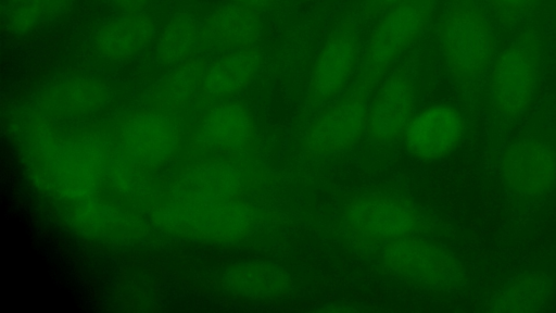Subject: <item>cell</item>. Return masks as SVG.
Wrapping results in <instances>:
<instances>
[{
	"label": "cell",
	"mask_w": 556,
	"mask_h": 313,
	"mask_svg": "<svg viewBox=\"0 0 556 313\" xmlns=\"http://www.w3.org/2000/svg\"><path fill=\"white\" fill-rule=\"evenodd\" d=\"M434 0H399L375 25L355 80L332 108L342 116L364 123L367 101L396 59L427 29Z\"/></svg>",
	"instance_id": "obj_1"
},
{
	"label": "cell",
	"mask_w": 556,
	"mask_h": 313,
	"mask_svg": "<svg viewBox=\"0 0 556 313\" xmlns=\"http://www.w3.org/2000/svg\"><path fill=\"white\" fill-rule=\"evenodd\" d=\"M263 218L257 206L240 198L205 200L186 195L161 205L153 214L154 222L166 233L211 243L241 241Z\"/></svg>",
	"instance_id": "obj_2"
},
{
	"label": "cell",
	"mask_w": 556,
	"mask_h": 313,
	"mask_svg": "<svg viewBox=\"0 0 556 313\" xmlns=\"http://www.w3.org/2000/svg\"><path fill=\"white\" fill-rule=\"evenodd\" d=\"M443 57L452 76L469 87L490 70L496 51L492 25L478 0H448L440 23Z\"/></svg>",
	"instance_id": "obj_3"
},
{
	"label": "cell",
	"mask_w": 556,
	"mask_h": 313,
	"mask_svg": "<svg viewBox=\"0 0 556 313\" xmlns=\"http://www.w3.org/2000/svg\"><path fill=\"white\" fill-rule=\"evenodd\" d=\"M341 227L355 248L367 251L403 237L419 235L426 230L427 222L409 199L370 192L357 196L345 204Z\"/></svg>",
	"instance_id": "obj_4"
},
{
	"label": "cell",
	"mask_w": 556,
	"mask_h": 313,
	"mask_svg": "<svg viewBox=\"0 0 556 313\" xmlns=\"http://www.w3.org/2000/svg\"><path fill=\"white\" fill-rule=\"evenodd\" d=\"M541 61V41L532 28L521 32L494 58L489 97L500 120L514 122L527 112L536 92Z\"/></svg>",
	"instance_id": "obj_5"
},
{
	"label": "cell",
	"mask_w": 556,
	"mask_h": 313,
	"mask_svg": "<svg viewBox=\"0 0 556 313\" xmlns=\"http://www.w3.org/2000/svg\"><path fill=\"white\" fill-rule=\"evenodd\" d=\"M498 174L513 208L528 212L556 188V148L544 139H516L503 150Z\"/></svg>",
	"instance_id": "obj_6"
},
{
	"label": "cell",
	"mask_w": 556,
	"mask_h": 313,
	"mask_svg": "<svg viewBox=\"0 0 556 313\" xmlns=\"http://www.w3.org/2000/svg\"><path fill=\"white\" fill-rule=\"evenodd\" d=\"M380 258L393 275L434 289L458 287L466 277L463 263L454 254L418 235L384 245Z\"/></svg>",
	"instance_id": "obj_7"
},
{
	"label": "cell",
	"mask_w": 556,
	"mask_h": 313,
	"mask_svg": "<svg viewBox=\"0 0 556 313\" xmlns=\"http://www.w3.org/2000/svg\"><path fill=\"white\" fill-rule=\"evenodd\" d=\"M40 158L52 188L73 200L93 196L104 176L105 155L92 140L47 141Z\"/></svg>",
	"instance_id": "obj_8"
},
{
	"label": "cell",
	"mask_w": 556,
	"mask_h": 313,
	"mask_svg": "<svg viewBox=\"0 0 556 313\" xmlns=\"http://www.w3.org/2000/svg\"><path fill=\"white\" fill-rule=\"evenodd\" d=\"M359 48V32L353 20H345L329 34L309 76L306 112H319L338 98L356 67Z\"/></svg>",
	"instance_id": "obj_9"
},
{
	"label": "cell",
	"mask_w": 556,
	"mask_h": 313,
	"mask_svg": "<svg viewBox=\"0 0 556 313\" xmlns=\"http://www.w3.org/2000/svg\"><path fill=\"white\" fill-rule=\"evenodd\" d=\"M414 116V82L410 72L403 65L383 79L368 104L364 132L376 143H393L403 139Z\"/></svg>",
	"instance_id": "obj_10"
},
{
	"label": "cell",
	"mask_w": 556,
	"mask_h": 313,
	"mask_svg": "<svg viewBox=\"0 0 556 313\" xmlns=\"http://www.w3.org/2000/svg\"><path fill=\"white\" fill-rule=\"evenodd\" d=\"M465 121L455 108L434 104L415 114L403 141L407 151L424 161H433L450 154L460 142Z\"/></svg>",
	"instance_id": "obj_11"
},
{
	"label": "cell",
	"mask_w": 556,
	"mask_h": 313,
	"mask_svg": "<svg viewBox=\"0 0 556 313\" xmlns=\"http://www.w3.org/2000/svg\"><path fill=\"white\" fill-rule=\"evenodd\" d=\"M266 180V171L257 162L214 161L191 170L180 195L205 200L239 199L249 189Z\"/></svg>",
	"instance_id": "obj_12"
},
{
	"label": "cell",
	"mask_w": 556,
	"mask_h": 313,
	"mask_svg": "<svg viewBox=\"0 0 556 313\" xmlns=\"http://www.w3.org/2000/svg\"><path fill=\"white\" fill-rule=\"evenodd\" d=\"M198 139L208 150L240 156L256 146V127L249 109L240 102L212 108L199 126Z\"/></svg>",
	"instance_id": "obj_13"
},
{
	"label": "cell",
	"mask_w": 556,
	"mask_h": 313,
	"mask_svg": "<svg viewBox=\"0 0 556 313\" xmlns=\"http://www.w3.org/2000/svg\"><path fill=\"white\" fill-rule=\"evenodd\" d=\"M121 137L130 159L150 165L168 160L179 143V130L174 121L167 114L154 111L129 118Z\"/></svg>",
	"instance_id": "obj_14"
},
{
	"label": "cell",
	"mask_w": 556,
	"mask_h": 313,
	"mask_svg": "<svg viewBox=\"0 0 556 313\" xmlns=\"http://www.w3.org/2000/svg\"><path fill=\"white\" fill-rule=\"evenodd\" d=\"M262 29V11L231 2L204 18L201 42L207 48L229 52L255 46Z\"/></svg>",
	"instance_id": "obj_15"
},
{
	"label": "cell",
	"mask_w": 556,
	"mask_h": 313,
	"mask_svg": "<svg viewBox=\"0 0 556 313\" xmlns=\"http://www.w3.org/2000/svg\"><path fill=\"white\" fill-rule=\"evenodd\" d=\"M110 98L108 86L92 77H71L47 87L37 99L46 113L79 117L102 109Z\"/></svg>",
	"instance_id": "obj_16"
},
{
	"label": "cell",
	"mask_w": 556,
	"mask_h": 313,
	"mask_svg": "<svg viewBox=\"0 0 556 313\" xmlns=\"http://www.w3.org/2000/svg\"><path fill=\"white\" fill-rule=\"evenodd\" d=\"M230 293L249 300H274L287 296L292 288L289 273L273 263L247 261L232 264L222 276Z\"/></svg>",
	"instance_id": "obj_17"
},
{
	"label": "cell",
	"mask_w": 556,
	"mask_h": 313,
	"mask_svg": "<svg viewBox=\"0 0 556 313\" xmlns=\"http://www.w3.org/2000/svg\"><path fill=\"white\" fill-rule=\"evenodd\" d=\"M154 33L155 23L149 14L142 11L124 13L97 30L93 46L102 58L123 61L147 48Z\"/></svg>",
	"instance_id": "obj_18"
},
{
	"label": "cell",
	"mask_w": 556,
	"mask_h": 313,
	"mask_svg": "<svg viewBox=\"0 0 556 313\" xmlns=\"http://www.w3.org/2000/svg\"><path fill=\"white\" fill-rule=\"evenodd\" d=\"M263 60L255 45L229 51L207 64L202 90L211 99H226L243 90L256 75Z\"/></svg>",
	"instance_id": "obj_19"
},
{
	"label": "cell",
	"mask_w": 556,
	"mask_h": 313,
	"mask_svg": "<svg viewBox=\"0 0 556 313\" xmlns=\"http://www.w3.org/2000/svg\"><path fill=\"white\" fill-rule=\"evenodd\" d=\"M70 215L75 228L94 237H134L142 228L139 218L128 210L92 196L77 200Z\"/></svg>",
	"instance_id": "obj_20"
},
{
	"label": "cell",
	"mask_w": 556,
	"mask_h": 313,
	"mask_svg": "<svg viewBox=\"0 0 556 313\" xmlns=\"http://www.w3.org/2000/svg\"><path fill=\"white\" fill-rule=\"evenodd\" d=\"M207 61L190 57L169 74L155 83L146 96L150 111L168 114L185 107L202 86Z\"/></svg>",
	"instance_id": "obj_21"
},
{
	"label": "cell",
	"mask_w": 556,
	"mask_h": 313,
	"mask_svg": "<svg viewBox=\"0 0 556 313\" xmlns=\"http://www.w3.org/2000/svg\"><path fill=\"white\" fill-rule=\"evenodd\" d=\"M553 278L543 271H527L507 280L489 300L486 310L496 313H529L549 301Z\"/></svg>",
	"instance_id": "obj_22"
},
{
	"label": "cell",
	"mask_w": 556,
	"mask_h": 313,
	"mask_svg": "<svg viewBox=\"0 0 556 313\" xmlns=\"http://www.w3.org/2000/svg\"><path fill=\"white\" fill-rule=\"evenodd\" d=\"M200 42L201 23L189 13H177L163 28L155 46V54L165 65L181 63L192 57Z\"/></svg>",
	"instance_id": "obj_23"
},
{
	"label": "cell",
	"mask_w": 556,
	"mask_h": 313,
	"mask_svg": "<svg viewBox=\"0 0 556 313\" xmlns=\"http://www.w3.org/2000/svg\"><path fill=\"white\" fill-rule=\"evenodd\" d=\"M45 20L39 0H1V22L5 30L23 35Z\"/></svg>",
	"instance_id": "obj_24"
},
{
	"label": "cell",
	"mask_w": 556,
	"mask_h": 313,
	"mask_svg": "<svg viewBox=\"0 0 556 313\" xmlns=\"http://www.w3.org/2000/svg\"><path fill=\"white\" fill-rule=\"evenodd\" d=\"M539 0H486L497 21L505 25H514L526 15Z\"/></svg>",
	"instance_id": "obj_25"
},
{
	"label": "cell",
	"mask_w": 556,
	"mask_h": 313,
	"mask_svg": "<svg viewBox=\"0 0 556 313\" xmlns=\"http://www.w3.org/2000/svg\"><path fill=\"white\" fill-rule=\"evenodd\" d=\"M74 0H39L45 20L64 15L72 8Z\"/></svg>",
	"instance_id": "obj_26"
},
{
	"label": "cell",
	"mask_w": 556,
	"mask_h": 313,
	"mask_svg": "<svg viewBox=\"0 0 556 313\" xmlns=\"http://www.w3.org/2000/svg\"><path fill=\"white\" fill-rule=\"evenodd\" d=\"M399 0H367L364 7V16L367 20L380 17Z\"/></svg>",
	"instance_id": "obj_27"
},
{
	"label": "cell",
	"mask_w": 556,
	"mask_h": 313,
	"mask_svg": "<svg viewBox=\"0 0 556 313\" xmlns=\"http://www.w3.org/2000/svg\"><path fill=\"white\" fill-rule=\"evenodd\" d=\"M150 0H112L113 5L122 14L140 12Z\"/></svg>",
	"instance_id": "obj_28"
},
{
	"label": "cell",
	"mask_w": 556,
	"mask_h": 313,
	"mask_svg": "<svg viewBox=\"0 0 556 313\" xmlns=\"http://www.w3.org/2000/svg\"><path fill=\"white\" fill-rule=\"evenodd\" d=\"M235 3H239L245 7H250L260 11H265L271 8L276 0H231Z\"/></svg>",
	"instance_id": "obj_29"
}]
</instances>
